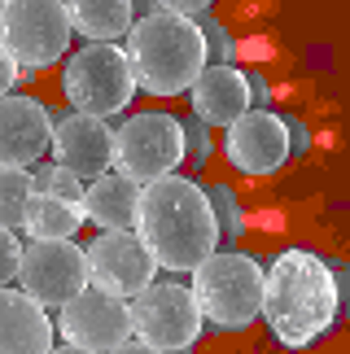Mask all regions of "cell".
<instances>
[{
  "mask_svg": "<svg viewBox=\"0 0 350 354\" xmlns=\"http://www.w3.org/2000/svg\"><path fill=\"white\" fill-rule=\"evenodd\" d=\"M5 5H9V0H0V18H5Z\"/></svg>",
  "mask_w": 350,
  "mask_h": 354,
  "instance_id": "32",
  "label": "cell"
},
{
  "mask_svg": "<svg viewBox=\"0 0 350 354\" xmlns=\"http://www.w3.org/2000/svg\"><path fill=\"white\" fill-rule=\"evenodd\" d=\"M127 66L140 92L149 97H180L206 71V39L193 18L175 13H145L123 35Z\"/></svg>",
  "mask_w": 350,
  "mask_h": 354,
  "instance_id": "3",
  "label": "cell"
},
{
  "mask_svg": "<svg viewBox=\"0 0 350 354\" xmlns=\"http://www.w3.org/2000/svg\"><path fill=\"white\" fill-rule=\"evenodd\" d=\"M71 31H79L88 44H114L136 22V0H66Z\"/></svg>",
  "mask_w": 350,
  "mask_h": 354,
  "instance_id": "18",
  "label": "cell"
},
{
  "mask_svg": "<svg viewBox=\"0 0 350 354\" xmlns=\"http://www.w3.org/2000/svg\"><path fill=\"white\" fill-rule=\"evenodd\" d=\"M31 193L62 197V201H84V180H75L57 162H35L31 167Z\"/></svg>",
  "mask_w": 350,
  "mask_h": 354,
  "instance_id": "21",
  "label": "cell"
},
{
  "mask_svg": "<svg viewBox=\"0 0 350 354\" xmlns=\"http://www.w3.org/2000/svg\"><path fill=\"white\" fill-rule=\"evenodd\" d=\"M18 289L44 310H62L75 293L88 289V258L75 241H31L22 245Z\"/></svg>",
  "mask_w": 350,
  "mask_h": 354,
  "instance_id": "9",
  "label": "cell"
},
{
  "mask_svg": "<svg viewBox=\"0 0 350 354\" xmlns=\"http://www.w3.org/2000/svg\"><path fill=\"white\" fill-rule=\"evenodd\" d=\"M201 39H206V66H232V35L223 31V22H214V18H201Z\"/></svg>",
  "mask_w": 350,
  "mask_h": 354,
  "instance_id": "23",
  "label": "cell"
},
{
  "mask_svg": "<svg viewBox=\"0 0 350 354\" xmlns=\"http://www.w3.org/2000/svg\"><path fill=\"white\" fill-rule=\"evenodd\" d=\"M280 118H285V136H289V158H302L306 149H311V131H306L298 118H289V114H280Z\"/></svg>",
  "mask_w": 350,
  "mask_h": 354,
  "instance_id": "27",
  "label": "cell"
},
{
  "mask_svg": "<svg viewBox=\"0 0 350 354\" xmlns=\"http://www.w3.org/2000/svg\"><path fill=\"white\" fill-rule=\"evenodd\" d=\"M0 48L18 71H44L71 48L66 0H9L0 18Z\"/></svg>",
  "mask_w": 350,
  "mask_h": 354,
  "instance_id": "7",
  "label": "cell"
},
{
  "mask_svg": "<svg viewBox=\"0 0 350 354\" xmlns=\"http://www.w3.org/2000/svg\"><path fill=\"white\" fill-rule=\"evenodd\" d=\"M158 267L188 276L197 263L219 250V227H214L206 188L197 180H184L180 171L163 175L154 184H140L136 201V227H131Z\"/></svg>",
  "mask_w": 350,
  "mask_h": 354,
  "instance_id": "2",
  "label": "cell"
},
{
  "mask_svg": "<svg viewBox=\"0 0 350 354\" xmlns=\"http://www.w3.org/2000/svg\"><path fill=\"white\" fill-rule=\"evenodd\" d=\"M188 101H193V118L201 127H232L241 114H250L246 71H237V66H206L193 79V88H188Z\"/></svg>",
  "mask_w": 350,
  "mask_h": 354,
  "instance_id": "15",
  "label": "cell"
},
{
  "mask_svg": "<svg viewBox=\"0 0 350 354\" xmlns=\"http://www.w3.org/2000/svg\"><path fill=\"white\" fill-rule=\"evenodd\" d=\"M57 333L66 337V346L88 350V354H110L123 342H131V319H127V302L101 293V289H84L62 306L57 315Z\"/></svg>",
  "mask_w": 350,
  "mask_h": 354,
  "instance_id": "11",
  "label": "cell"
},
{
  "mask_svg": "<svg viewBox=\"0 0 350 354\" xmlns=\"http://www.w3.org/2000/svg\"><path fill=\"white\" fill-rule=\"evenodd\" d=\"M26 201H31V171L0 167V227L5 232H22Z\"/></svg>",
  "mask_w": 350,
  "mask_h": 354,
  "instance_id": "20",
  "label": "cell"
},
{
  "mask_svg": "<svg viewBox=\"0 0 350 354\" xmlns=\"http://www.w3.org/2000/svg\"><path fill=\"white\" fill-rule=\"evenodd\" d=\"M48 354H88V350H75V346H53Z\"/></svg>",
  "mask_w": 350,
  "mask_h": 354,
  "instance_id": "31",
  "label": "cell"
},
{
  "mask_svg": "<svg viewBox=\"0 0 350 354\" xmlns=\"http://www.w3.org/2000/svg\"><path fill=\"white\" fill-rule=\"evenodd\" d=\"M84 258H88V289H101L118 302H131L140 289H149L158 280V263L136 232H101L92 245H84Z\"/></svg>",
  "mask_w": 350,
  "mask_h": 354,
  "instance_id": "10",
  "label": "cell"
},
{
  "mask_svg": "<svg viewBox=\"0 0 350 354\" xmlns=\"http://www.w3.org/2000/svg\"><path fill=\"white\" fill-rule=\"evenodd\" d=\"M53 140V114L35 97H0V167L31 171L48 153Z\"/></svg>",
  "mask_w": 350,
  "mask_h": 354,
  "instance_id": "14",
  "label": "cell"
},
{
  "mask_svg": "<svg viewBox=\"0 0 350 354\" xmlns=\"http://www.w3.org/2000/svg\"><path fill=\"white\" fill-rule=\"evenodd\" d=\"M246 84H250V110H267L272 92H267V79L259 71H246Z\"/></svg>",
  "mask_w": 350,
  "mask_h": 354,
  "instance_id": "28",
  "label": "cell"
},
{
  "mask_svg": "<svg viewBox=\"0 0 350 354\" xmlns=\"http://www.w3.org/2000/svg\"><path fill=\"white\" fill-rule=\"evenodd\" d=\"M18 79H22V71H18V66H13V57H9V53L0 48V97H9Z\"/></svg>",
  "mask_w": 350,
  "mask_h": 354,
  "instance_id": "29",
  "label": "cell"
},
{
  "mask_svg": "<svg viewBox=\"0 0 350 354\" xmlns=\"http://www.w3.org/2000/svg\"><path fill=\"white\" fill-rule=\"evenodd\" d=\"M57 324L22 289H0V354H48Z\"/></svg>",
  "mask_w": 350,
  "mask_h": 354,
  "instance_id": "16",
  "label": "cell"
},
{
  "mask_svg": "<svg viewBox=\"0 0 350 354\" xmlns=\"http://www.w3.org/2000/svg\"><path fill=\"white\" fill-rule=\"evenodd\" d=\"M206 201H210L214 227H219V245H223V250H232V245L241 241V206H237L232 188L214 184V188H206Z\"/></svg>",
  "mask_w": 350,
  "mask_h": 354,
  "instance_id": "22",
  "label": "cell"
},
{
  "mask_svg": "<svg viewBox=\"0 0 350 354\" xmlns=\"http://www.w3.org/2000/svg\"><path fill=\"white\" fill-rule=\"evenodd\" d=\"M127 319H131V337L154 350H188L201 337V315L197 302L188 293V284L175 280H154L149 289H140L127 302Z\"/></svg>",
  "mask_w": 350,
  "mask_h": 354,
  "instance_id": "8",
  "label": "cell"
},
{
  "mask_svg": "<svg viewBox=\"0 0 350 354\" xmlns=\"http://www.w3.org/2000/svg\"><path fill=\"white\" fill-rule=\"evenodd\" d=\"M110 354H163V350H154V346H145V342H136V337H131V342H123V346L110 350Z\"/></svg>",
  "mask_w": 350,
  "mask_h": 354,
  "instance_id": "30",
  "label": "cell"
},
{
  "mask_svg": "<svg viewBox=\"0 0 350 354\" xmlns=\"http://www.w3.org/2000/svg\"><path fill=\"white\" fill-rule=\"evenodd\" d=\"M84 206L79 201H62V197H44L31 193L22 214V232L31 241H75V232L84 227Z\"/></svg>",
  "mask_w": 350,
  "mask_h": 354,
  "instance_id": "19",
  "label": "cell"
},
{
  "mask_svg": "<svg viewBox=\"0 0 350 354\" xmlns=\"http://www.w3.org/2000/svg\"><path fill=\"white\" fill-rule=\"evenodd\" d=\"M62 88L75 114H92V118L123 114L136 97V79H131L123 44H84L79 53H71Z\"/></svg>",
  "mask_w": 350,
  "mask_h": 354,
  "instance_id": "6",
  "label": "cell"
},
{
  "mask_svg": "<svg viewBox=\"0 0 350 354\" xmlns=\"http://www.w3.org/2000/svg\"><path fill=\"white\" fill-rule=\"evenodd\" d=\"M136 201H140V184L105 171L84 184V201L79 206H84L88 223H97V232H131L136 227Z\"/></svg>",
  "mask_w": 350,
  "mask_h": 354,
  "instance_id": "17",
  "label": "cell"
},
{
  "mask_svg": "<svg viewBox=\"0 0 350 354\" xmlns=\"http://www.w3.org/2000/svg\"><path fill=\"white\" fill-rule=\"evenodd\" d=\"M110 149H114V127L110 118H92V114H66L53 122V140L48 153L57 167H66L75 180H97L110 171Z\"/></svg>",
  "mask_w": 350,
  "mask_h": 354,
  "instance_id": "13",
  "label": "cell"
},
{
  "mask_svg": "<svg viewBox=\"0 0 350 354\" xmlns=\"http://www.w3.org/2000/svg\"><path fill=\"white\" fill-rule=\"evenodd\" d=\"M154 13H175V18H206V9L214 5V0H149Z\"/></svg>",
  "mask_w": 350,
  "mask_h": 354,
  "instance_id": "26",
  "label": "cell"
},
{
  "mask_svg": "<svg viewBox=\"0 0 350 354\" xmlns=\"http://www.w3.org/2000/svg\"><path fill=\"white\" fill-rule=\"evenodd\" d=\"M184 162V127L175 114L145 110L114 127L110 171L131 184H154L163 175H175Z\"/></svg>",
  "mask_w": 350,
  "mask_h": 354,
  "instance_id": "5",
  "label": "cell"
},
{
  "mask_svg": "<svg viewBox=\"0 0 350 354\" xmlns=\"http://www.w3.org/2000/svg\"><path fill=\"white\" fill-rule=\"evenodd\" d=\"M180 127H184V158L193 167H206L210 162V127H201L197 118H180Z\"/></svg>",
  "mask_w": 350,
  "mask_h": 354,
  "instance_id": "24",
  "label": "cell"
},
{
  "mask_svg": "<svg viewBox=\"0 0 350 354\" xmlns=\"http://www.w3.org/2000/svg\"><path fill=\"white\" fill-rule=\"evenodd\" d=\"M223 153L228 162L250 175V180H263V175H276L289 162V136H285V118L272 110H250L241 114L232 127H223Z\"/></svg>",
  "mask_w": 350,
  "mask_h": 354,
  "instance_id": "12",
  "label": "cell"
},
{
  "mask_svg": "<svg viewBox=\"0 0 350 354\" xmlns=\"http://www.w3.org/2000/svg\"><path fill=\"white\" fill-rule=\"evenodd\" d=\"M188 293L197 302L201 328L241 333L263 310V263L241 250H214L206 263L188 271Z\"/></svg>",
  "mask_w": 350,
  "mask_h": 354,
  "instance_id": "4",
  "label": "cell"
},
{
  "mask_svg": "<svg viewBox=\"0 0 350 354\" xmlns=\"http://www.w3.org/2000/svg\"><path fill=\"white\" fill-rule=\"evenodd\" d=\"M171 354H188V350H171Z\"/></svg>",
  "mask_w": 350,
  "mask_h": 354,
  "instance_id": "33",
  "label": "cell"
},
{
  "mask_svg": "<svg viewBox=\"0 0 350 354\" xmlns=\"http://www.w3.org/2000/svg\"><path fill=\"white\" fill-rule=\"evenodd\" d=\"M346 267L329 263L311 250H280L272 267H263V310L267 328L280 346L306 350L320 342L342 315Z\"/></svg>",
  "mask_w": 350,
  "mask_h": 354,
  "instance_id": "1",
  "label": "cell"
},
{
  "mask_svg": "<svg viewBox=\"0 0 350 354\" xmlns=\"http://www.w3.org/2000/svg\"><path fill=\"white\" fill-rule=\"evenodd\" d=\"M18 263H22L18 232H5V227H0V289H9V284L18 280Z\"/></svg>",
  "mask_w": 350,
  "mask_h": 354,
  "instance_id": "25",
  "label": "cell"
}]
</instances>
